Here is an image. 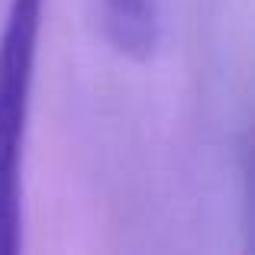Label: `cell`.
<instances>
[{
	"label": "cell",
	"instance_id": "obj_1",
	"mask_svg": "<svg viewBox=\"0 0 255 255\" xmlns=\"http://www.w3.org/2000/svg\"><path fill=\"white\" fill-rule=\"evenodd\" d=\"M45 0H10L0 32V255L23 246V149Z\"/></svg>",
	"mask_w": 255,
	"mask_h": 255
},
{
	"label": "cell",
	"instance_id": "obj_2",
	"mask_svg": "<svg viewBox=\"0 0 255 255\" xmlns=\"http://www.w3.org/2000/svg\"><path fill=\"white\" fill-rule=\"evenodd\" d=\"M104 29L117 52L142 62L158 45V0H104Z\"/></svg>",
	"mask_w": 255,
	"mask_h": 255
}]
</instances>
